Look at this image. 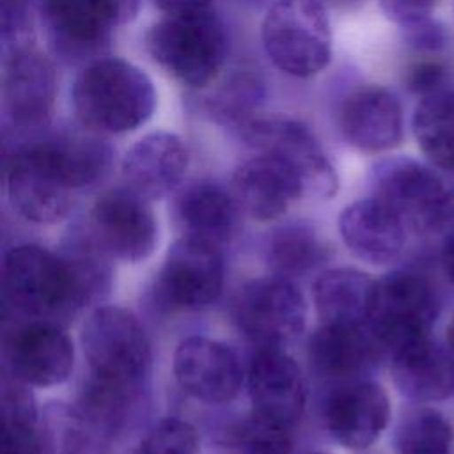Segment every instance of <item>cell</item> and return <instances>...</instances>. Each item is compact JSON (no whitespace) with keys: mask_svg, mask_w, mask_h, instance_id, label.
Wrapping results in <instances>:
<instances>
[{"mask_svg":"<svg viewBox=\"0 0 454 454\" xmlns=\"http://www.w3.org/2000/svg\"><path fill=\"white\" fill-rule=\"evenodd\" d=\"M238 135L257 153L284 163L298 179L303 197L330 199L337 193L339 177L316 135L298 119L254 117Z\"/></svg>","mask_w":454,"mask_h":454,"instance_id":"obj_7","label":"cell"},{"mask_svg":"<svg viewBox=\"0 0 454 454\" xmlns=\"http://www.w3.org/2000/svg\"><path fill=\"white\" fill-rule=\"evenodd\" d=\"M236 321L259 348H282L307 325V301L286 277L248 282L236 300Z\"/></svg>","mask_w":454,"mask_h":454,"instance_id":"obj_12","label":"cell"},{"mask_svg":"<svg viewBox=\"0 0 454 454\" xmlns=\"http://www.w3.org/2000/svg\"><path fill=\"white\" fill-rule=\"evenodd\" d=\"M174 376L192 397L222 404L232 401L243 385V369L236 353L220 340L192 335L174 353Z\"/></svg>","mask_w":454,"mask_h":454,"instance_id":"obj_18","label":"cell"},{"mask_svg":"<svg viewBox=\"0 0 454 454\" xmlns=\"http://www.w3.org/2000/svg\"><path fill=\"white\" fill-rule=\"evenodd\" d=\"M254 413L293 429L305 410V383L293 356L282 348H259L248 367Z\"/></svg>","mask_w":454,"mask_h":454,"instance_id":"obj_19","label":"cell"},{"mask_svg":"<svg viewBox=\"0 0 454 454\" xmlns=\"http://www.w3.org/2000/svg\"><path fill=\"white\" fill-rule=\"evenodd\" d=\"M372 197L394 209L408 231H438L445 218L449 192L427 165L408 156H388L371 168Z\"/></svg>","mask_w":454,"mask_h":454,"instance_id":"obj_9","label":"cell"},{"mask_svg":"<svg viewBox=\"0 0 454 454\" xmlns=\"http://www.w3.org/2000/svg\"><path fill=\"white\" fill-rule=\"evenodd\" d=\"M89 229L112 259L124 262L147 259L158 243V222L147 199L126 184L98 197Z\"/></svg>","mask_w":454,"mask_h":454,"instance_id":"obj_14","label":"cell"},{"mask_svg":"<svg viewBox=\"0 0 454 454\" xmlns=\"http://www.w3.org/2000/svg\"><path fill=\"white\" fill-rule=\"evenodd\" d=\"M411 129L422 154L436 168L454 174V85L419 98Z\"/></svg>","mask_w":454,"mask_h":454,"instance_id":"obj_27","label":"cell"},{"mask_svg":"<svg viewBox=\"0 0 454 454\" xmlns=\"http://www.w3.org/2000/svg\"><path fill=\"white\" fill-rule=\"evenodd\" d=\"M339 232L355 257L378 266L399 259L408 239L406 223L372 195L349 204L340 213Z\"/></svg>","mask_w":454,"mask_h":454,"instance_id":"obj_21","label":"cell"},{"mask_svg":"<svg viewBox=\"0 0 454 454\" xmlns=\"http://www.w3.org/2000/svg\"><path fill=\"white\" fill-rule=\"evenodd\" d=\"M137 12L138 0H41L50 46L67 62L99 55L114 30L131 21Z\"/></svg>","mask_w":454,"mask_h":454,"instance_id":"obj_8","label":"cell"},{"mask_svg":"<svg viewBox=\"0 0 454 454\" xmlns=\"http://www.w3.org/2000/svg\"><path fill=\"white\" fill-rule=\"evenodd\" d=\"M310 454H326V452H310Z\"/></svg>","mask_w":454,"mask_h":454,"instance_id":"obj_41","label":"cell"},{"mask_svg":"<svg viewBox=\"0 0 454 454\" xmlns=\"http://www.w3.org/2000/svg\"><path fill=\"white\" fill-rule=\"evenodd\" d=\"M307 353L316 372L348 381L367 372L385 351L369 325L323 323L310 335Z\"/></svg>","mask_w":454,"mask_h":454,"instance_id":"obj_23","label":"cell"},{"mask_svg":"<svg viewBox=\"0 0 454 454\" xmlns=\"http://www.w3.org/2000/svg\"><path fill=\"white\" fill-rule=\"evenodd\" d=\"M57 78L50 59L28 41L5 46L2 73L4 121L20 135L37 137L51 117Z\"/></svg>","mask_w":454,"mask_h":454,"instance_id":"obj_11","label":"cell"},{"mask_svg":"<svg viewBox=\"0 0 454 454\" xmlns=\"http://www.w3.org/2000/svg\"><path fill=\"white\" fill-rule=\"evenodd\" d=\"M454 431L450 422L434 408L406 410L394 429L397 454H450Z\"/></svg>","mask_w":454,"mask_h":454,"instance_id":"obj_30","label":"cell"},{"mask_svg":"<svg viewBox=\"0 0 454 454\" xmlns=\"http://www.w3.org/2000/svg\"><path fill=\"white\" fill-rule=\"evenodd\" d=\"M5 186L16 213L43 225L60 222L76 192L46 135L25 138L7 151Z\"/></svg>","mask_w":454,"mask_h":454,"instance_id":"obj_6","label":"cell"},{"mask_svg":"<svg viewBox=\"0 0 454 454\" xmlns=\"http://www.w3.org/2000/svg\"><path fill=\"white\" fill-rule=\"evenodd\" d=\"M440 301L431 282L415 271H392L376 280L369 328L390 353L411 340L431 335Z\"/></svg>","mask_w":454,"mask_h":454,"instance_id":"obj_10","label":"cell"},{"mask_svg":"<svg viewBox=\"0 0 454 454\" xmlns=\"http://www.w3.org/2000/svg\"><path fill=\"white\" fill-rule=\"evenodd\" d=\"M261 39L273 66L294 78L319 74L333 53L326 5L319 0H275L264 14Z\"/></svg>","mask_w":454,"mask_h":454,"instance_id":"obj_5","label":"cell"},{"mask_svg":"<svg viewBox=\"0 0 454 454\" xmlns=\"http://www.w3.org/2000/svg\"><path fill=\"white\" fill-rule=\"evenodd\" d=\"M144 43L149 57L190 89L209 85L227 55L223 25L211 9L165 16L149 27Z\"/></svg>","mask_w":454,"mask_h":454,"instance_id":"obj_2","label":"cell"},{"mask_svg":"<svg viewBox=\"0 0 454 454\" xmlns=\"http://www.w3.org/2000/svg\"><path fill=\"white\" fill-rule=\"evenodd\" d=\"M323 5H330L339 11H355L358 9L365 0H319Z\"/></svg>","mask_w":454,"mask_h":454,"instance_id":"obj_39","label":"cell"},{"mask_svg":"<svg viewBox=\"0 0 454 454\" xmlns=\"http://www.w3.org/2000/svg\"><path fill=\"white\" fill-rule=\"evenodd\" d=\"M447 346H449L450 355L454 356V316L450 317L449 326H447Z\"/></svg>","mask_w":454,"mask_h":454,"instance_id":"obj_40","label":"cell"},{"mask_svg":"<svg viewBox=\"0 0 454 454\" xmlns=\"http://www.w3.org/2000/svg\"><path fill=\"white\" fill-rule=\"evenodd\" d=\"M135 454H199V438L192 424L167 417L145 433Z\"/></svg>","mask_w":454,"mask_h":454,"instance_id":"obj_33","label":"cell"},{"mask_svg":"<svg viewBox=\"0 0 454 454\" xmlns=\"http://www.w3.org/2000/svg\"><path fill=\"white\" fill-rule=\"evenodd\" d=\"M376 280L355 268H333L321 273L312 287L314 305L323 323L367 325Z\"/></svg>","mask_w":454,"mask_h":454,"instance_id":"obj_26","label":"cell"},{"mask_svg":"<svg viewBox=\"0 0 454 454\" xmlns=\"http://www.w3.org/2000/svg\"><path fill=\"white\" fill-rule=\"evenodd\" d=\"M447 225H454V207L450 211V216H449V222ZM445 225V227H447ZM442 264H443V270H445V275L449 277V280L452 282L454 286V232L447 238L445 245H443V250H442Z\"/></svg>","mask_w":454,"mask_h":454,"instance_id":"obj_38","label":"cell"},{"mask_svg":"<svg viewBox=\"0 0 454 454\" xmlns=\"http://www.w3.org/2000/svg\"><path fill=\"white\" fill-rule=\"evenodd\" d=\"M335 117L340 137L362 153L394 149L404 135L401 101L383 85L364 83L349 89L340 98Z\"/></svg>","mask_w":454,"mask_h":454,"instance_id":"obj_16","label":"cell"},{"mask_svg":"<svg viewBox=\"0 0 454 454\" xmlns=\"http://www.w3.org/2000/svg\"><path fill=\"white\" fill-rule=\"evenodd\" d=\"M5 301L27 319L64 326L85 307L60 254L37 245L12 247L4 257Z\"/></svg>","mask_w":454,"mask_h":454,"instance_id":"obj_3","label":"cell"},{"mask_svg":"<svg viewBox=\"0 0 454 454\" xmlns=\"http://www.w3.org/2000/svg\"><path fill=\"white\" fill-rule=\"evenodd\" d=\"M4 360L9 376L27 387H55L64 383L74 367V348L62 326L27 319L4 337Z\"/></svg>","mask_w":454,"mask_h":454,"instance_id":"obj_15","label":"cell"},{"mask_svg":"<svg viewBox=\"0 0 454 454\" xmlns=\"http://www.w3.org/2000/svg\"><path fill=\"white\" fill-rule=\"evenodd\" d=\"M262 101L261 82L248 73L231 74L206 101L207 114L220 124L238 131L252 121Z\"/></svg>","mask_w":454,"mask_h":454,"instance_id":"obj_31","label":"cell"},{"mask_svg":"<svg viewBox=\"0 0 454 454\" xmlns=\"http://www.w3.org/2000/svg\"><path fill=\"white\" fill-rule=\"evenodd\" d=\"M59 254L66 261L85 307L108 293L112 282L108 259L112 257L99 247L90 229L73 232Z\"/></svg>","mask_w":454,"mask_h":454,"instance_id":"obj_29","label":"cell"},{"mask_svg":"<svg viewBox=\"0 0 454 454\" xmlns=\"http://www.w3.org/2000/svg\"><path fill=\"white\" fill-rule=\"evenodd\" d=\"M239 211L232 192L207 179L184 186L174 202V215L184 236L213 245L225 243L234 236Z\"/></svg>","mask_w":454,"mask_h":454,"instance_id":"obj_25","label":"cell"},{"mask_svg":"<svg viewBox=\"0 0 454 454\" xmlns=\"http://www.w3.org/2000/svg\"><path fill=\"white\" fill-rule=\"evenodd\" d=\"M223 287V257L218 245L183 236L170 245L156 277V298L176 310L211 305Z\"/></svg>","mask_w":454,"mask_h":454,"instance_id":"obj_13","label":"cell"},{"mask_svg":"<svg viewBox=\"0 0 454 454\" xmlns=\"http://www.w3.org/2000/svg\"><path fill=\"white\" fill-rule=\"evenodd\" d=\"M153 4L161 12H165V16H170V14H186V12L209 9L211 0H153Z\"/></svg>","mask_w":454,"mask_h":454,"instance_id":"obj_37","label":"cell"},{"mask_svg":"<svg viewBox=\"0 0 454 454\" xmlns=\"http://www.w3.org/2000/svg\"><path fill=\"white\" fill-rule=\"evenodd\" d=\"M291 429L252 411L229 433L234 454H291Z\"/></svg>","mask_w":454,"mask_h":454,"instance_id":"obj_32","label":"cell"},{"mask_svg":"<svg viewBox=\"0 0 454 454\" xmlns=\"http://www.w3.org/2000/svg\"><path fill=\"white\" fill-rule=\"evenodd\" d=\"M71 105L76 121L99 135H121L145 124L156 108L151 78L119 57L90 60L74 78Z\"/></svg>","mask_w":454,"mask_h":454,"instance_id":"obj_1","label":"cell"},{"mask_svg":"<svg viewBox=\"0 0 454 454\" xmlns=\"http://www.w3.org/2000/svg\"><path fill=\"white\" fill-rule=\"evenodd\" d=\"M388 355L394 383L406 397L433 403L454 394V356L431 335L411 340Z\"/></svg>","mask_w":454,"mask_h":454,"instance_id":"obj_24","label":"cell"},{"mask_svg":"<svg viewBox=\"0 0 454 454\" xmlns=\"http://www.w3.org/2000/svg\"><path fill=\"white\" fill-rule=\"evenodd\" d=\"M231 192L250 218L270 222L282 216L303 192L294 174L270 154L257 153L232 174Z\"/></svg>","mask_w":454,"mask_h":454,"instance_id":"obj_22","label":"cell"},{"mask_svg":"<svg viewBox=\"0 0 454 454\" xmlns=\"http://www.w3.org/2000/svg\"><path fill=\"white\" fill-rule=\"evenodd\" d=\"M89 376L138 394L149 376L151 346L138 317L122 307L94 309L82 328Z\"/></svg>","mask_w":454,"mask_h":454,"instance_id":"obj_4","label":"cell"},{"mask_svg":"<svg viewBox=\"0 0 454 454\" xmlns=\"http://www.w3.org/2000/svg\"><path fill=\"white\" fill-rule=\"evenodd\" d=\"M401 30H403L404 43L411 50L420 53H436L443 50L447 44L445 27L431 16L419 20L415 23H410L406 27H401Z\"/></svg>","mask_w":454,"mask_h":454,"instance_id":"obj_35","label":"cell"},{"mask_svg":"<svg viewBox=\"0 0 454 454\" xmlns=\"http://www.w3.org/2000/svg\"><path fill=\"white\" fill-rule=\"evenodd\" d=\"M268 261L280 277L305 275L330 257L326 243L303 223L275 229L268 239Z\"/></svg>","mask_w":454,"mask_h":454,"instance_id":"obj_28","label":"cell"},{"mask_svg":"<svg viewBox=\"0 0 454 454\" xmlns=\"http://www.w3.org/2000/svg\"><path fill=\"white\" fill-rule=\"evenodd\" d=\"M188 161V147L181 137L170 131H153L126 151L121 174L128 188L147 200H154L179 186Z\"/></svg>","mask_w":454,"mask_h":454,"instance_id":"obj_20","label":"cell"},{"mask_svg":"<svg viewBox=\"0 0 454 454\" xmlns=\"http://www.w3.org/2000/svg\"><path fill=\"white\" fill-rule=\"evenodd\" d=\"M440 0H380V7L388 20L406 27L431 16Z\"/></svg>","mask_w":454,"mask_h":454,"instance_id":"obj_36","label":"cell"},{"mask_svg":"<svg viewBox=\"0 0 454 454\" xmlns=\"http://www.w3.org/2000/svg\"><path fill=\"white\" fill-rule=\"evenodd\" d=\"M323 420L333 442L349 450H364L388 426L390 401L371 380L339 381L325 401Z\"/></svg>","mask_w":454,"mask_h":454,"instance_id":"obj_17","label":"cell"},{"mask_svg":"<svg viewBox=\"0 0 454 454\" xmlns=\"http://www.w3.org/2000/svg\"><path fill=\"white\" fill-rule=\"evenodd\" d=\"M452 83L449 69L438 60H420L408 67L404 74L406 89L417 98L427 96L445 85Z\"/></svg>","mask_w":454,"mask_h":454,"instance_id":"obj_34","label":"cell"}]
</instances>
